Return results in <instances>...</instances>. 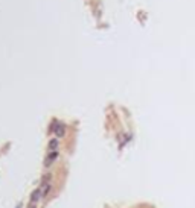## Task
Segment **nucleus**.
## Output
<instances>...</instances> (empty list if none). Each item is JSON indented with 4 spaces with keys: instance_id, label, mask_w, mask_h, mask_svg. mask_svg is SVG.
Returning <instances> with one entry per match:
<instances>
[{
    "instance_id": "nucleus-1",
    "label": "nucleus",
    "mask_w": 195,
    "mask_h": 208,
    "mask_svg": "<svg viewBox=\"0 0 195 208\" xmlns=\"http://www.w3.org/2000/svg\"><path fill=\"white\" fill-rule=\"evenodd\" d=\"M41 198H43V193H41V188L38 187V188H35V190L32 192V195H31V204H37Z\"/></svg>"
},
{
    "instance_id": "nucleus-2",
    "label": "nucleus",
    "mask_w": 195,
    "mask_h": 208,
    "mask_svg": "<svg viewBox=\"0 0 195 208\" xmlns=\"http://www.w3.org/2000/svg\"><path fill=\"white\" fill-rule=\"evenodd\" d=\"M53 134L56 135V138H61V137H64V134H66V125L58 122V125H56V128H55V132H53Z\"/></svg>"
},
{
    "instance_id": "nucleus-3",
    "label": "nucleus",
    "mask_w": 195,
    "mask_h": 208,
    "mask_svg": "<svg viewBox=\"0 0 195 208\" xmlns=\"http://www.w3.org/2000/svg\"><path fill=\"white\" fill-rule=\"evenodd\" d=\"M56 158H58V150H55V152H49V154H47V157H46L44 166H46V167H49V166H50V164H52Z\"/></svg>"
},
{
    "instance_id": "nucleus-4",
    "label": "nucleus",
    "mask_w": 195,
    "mask_h": 208,
    "mask_svg": "<svg viewBox=\"0 0 195 208\" xmlns=\"http://www.w3.org/2000/svg\"><path fill=\"white\" fill-rule=\"evenodd\" d=\"M58 147H59V141H58V138H52V140H49V144H47L49 152H55Z\"/></svg>"
}]
</instances>
